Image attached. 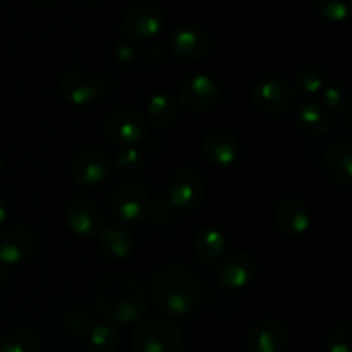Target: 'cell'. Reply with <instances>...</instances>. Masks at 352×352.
<instances>
[{
    "label": "cell",
    "instance_id": "d590c367",
    "mask_svg": "<svg viewBox=\"0 0 352 352\" xmlns=\"http://www.w3.org/2000/svg\"><path fill=\"white\" fill-rule=\"evenodd\" d=\"M9 278H10L9 270L6 268V265L0 263V289H2L7 282H9Z\"/></svg>",
    "mask_w": 352,
    "mask_h": 352
},
{
    "label": "cell",
    "instance_id": "ffe728a7",
    "mask_svg": "<svg viewBox=\"0 0 352 352\" xmlns=\"http://www.w3.org/2000/svg\"><path fill=\"white\" fill-rule=\"evenodd\" d=\"M227 237L217 227H203L196 232L192 241V251L196 260L205 265L220 263L226 256Z\"/></svg>",
    "mask_w": 352,
    "mask_h": 352
},
{
    "label": "cell",
    "instance_id": "f35d334b",
    "mask_svg": "<svg viewBox=\"0 0 352 352\" xmlns=\"http://www.w3.org/2000/svg\"><path fill=\"white\" fill-rule=\"evenodd\" d=\"M79 2H86V3H93V2H100V0H79Z\"/></svg>",
    "mask_w": 352,
    "mask_h": 352
},
{
    "label": "cell",
    "instance_id": "4dcf8cb0",
    "mask_svg": "<svg viewBox=\"0 0 352 352\" xmlns=\"http://www.w3.org/2000/svg\"><path fill=\"white\" fill-rule=\"evenodd\" d=\"M93 325L91 315L85 308H72L64 315V327L72 336H88Z\"/></svg>",
    "mask_w": 352,
    "mask_h": 352
},
{
    "label": "cell",
    "instance_id": "ba28073f",
    "mask_svg": "<svg viewBox=\"0 0 352 352\" xmlns=\"http://www.w3.org/2000/svg\"><path fill=\"white\" fill-rule=\"evenodd\" d=\"M150 203L146 184L133 177H126L116 184L110 192V208L122 222H138L143 219Z\"/></svg>",
    "mask_w": 352,
    "mask_h": 352
},
{
    "label": "cell",
    "instance_id": "603a6c76",
    "mask_svg": "<svg viewBox=\"0 0 352 352\" xmlns=\"http://www.w3.org/2000/svg\"><path fill=\"white\" fill-rule=\"evenodd\" d=\"M179 116L177 100L170 93H155L146 102V120L155 127H167Z\"/></svg>",
    "mask_w": 352,
    "mask_h": 352
},
{
    "label": "cell",
    "instance_id": "9a60e30c",
    "mask_svg": "<svg viewBox=\"0 0 352 352\" xmlns=\"http://www.w3.org/2000/svg\"><path fill=\"white\" fill-rule=\"evenodd\" d=\"M258 260L248 251H236L220 261L217 268V280L227 289H243L250 285L258 275Z\"/></svg>",
    "mask_w": 352,
    "mask_h": 352
},
{
    "label": "cell",
    "instance_id": "484cf974",
    "mask_svg": "<svg viewBox=\"0 0 352 352\" xmlns=\"http://www.w3.org/2000/svg\"><path fill=\"white\" fill-rule=\"evenodd\" d=\"M117 170L126 177H133V175L140 174L144 167V155L143 151L138 150L134 146H122L116 155L113 160Z\"/></svg>",
    "mask_w": 352,
    "mask_h": 352
},
{
    "label": "cell",
    "instance_id": "74e56055",
    "mask_svg": "<svg viewBox=\"0 0 352 352\" xmlns=\"http://www.w3.org/2000/svg\"><path fill=\"white\" fill-rule=\"evenodd\" d=\"M2 170H3V160L2 157H0V175H2Z\"/></svg>",
    "mask_w": 352,
    "mask_h": 352
},
{
    "label": "cell",
    "instance_id": "52a82bcc",
    "mask_svg": "<svg viewBox=\"0 0 352 352\" xmlns=\"http://www.w3.org/2000/svg\"><path fill=\"white\" fill-rule=\"evenodd\" d=\"M296 102V91L282 78H261L251 88V103L267 116H280L289 112Z\"/></svg>",
    "mask_w": 352,
    "mask_h": 352
},
{
    "label": "cell",
    "instance_id": "44dd1931",
    "mask_svg": "<svg viewBox=\"0 0 352 352\" xmlns=\"http://www.w3.org/2000/svg\"><path fill=\"white\" fill-rule=\"evenodd\" d=\"M100 253L109 261H124L133 254L134 239L129 230L110 223L100 230Z\"/></svg>",
    "mask_w": 352,
    "mask_h": 352
},
{
    "label": "cell",
    "instance_id": "5b68a950",
    "mask_svg": "<svg viewBox=\"0 0 352 352\" xmlns=\"http://www.w3.org/2000/svg\"><path fill=\"white\" fill-rule=\"evenodd\" d=\"M164 26V10L150 0H141L124 10L120 31L129 41H146L157 36Z\"/></svg>",
    "mask_w": 352,
    "mask_h": 352
},
{
    "label": "cell",
    "instance_id": "e575fe53",
    "mask_svg": "<svg viewBox=\"0 0 352 352\" xmlns=\"http://www.w3.org/2000/svg\"><path fill=\"white\" fill-rule=\"evenodd\" d=\"M7 217H9V206H7V203L0 198V227L6 223Z\"/></svg>",
    "mask_w": 352,
    "mask_h": 352
},
{
    "label": "cell",
    "instance_id": "3957f363",
    "mask_svg": "<svg viewBox=\"0 0 352 352\" xmlns=\"http://www.w3.org/2000/svg\"><path fill=\"white\" fill-rule=\"evenodd\" d=\"M134 352H182L184 336L174 320L150 316L133 329L129 336Z\"/></svg>",
    "mask_w": 352,
    "mask_h": 352
},
{
    "label": "cell",
    "instance_id": "f546056e",
    "mask_svg": "<svg viewBox=\"0 0 352 352\" xmlns=\"http://www.w3.org/2000/svg\"><path fill=\"white\" fill-rule=\"evenodd\" d=\"M352 342V325L351 323L344 322L339 325L333 327L329 332L325 340L327 352H352L351 349Z\"/></svg>",
    "mask_w": 352,
    "mask_h": 352
},
{
    "label": "cell",
    "instance_id": "4fadbf2b",
    "mask_svg": "<svg viewBox=\"0 0 352 352\" xmlns=\"http://www.w3.org/2000/svg\"><path fill=\"white\" fill-rule=\"evenodd\" d=\"M64 219L69 230L74 236L85 237V239L98 236L100 230L103 229L102 210L89 198L79 196V198L71 199L65 206Z\"/></svg>",
    "mask_w": 352,
    "mask_h": 352
},
{
    "label": "cell",
    "instance_id": "1f68e13d",
    "mask_svg": "<svg viewBox=\"0 0 352 352\" xmlns=\"http://www.w3.org/2000/svg\"><path fill=\"white\" fill-rule=\"evenodd\" d=\"M112 58L120 69H134L140 60V54H138V48L134 47L133 41L122 40L113 45Z\"/></svg>",
    "mask_w": 352,
    "mask_h": 352
},
{
    "label": "cell",
    "instance_id": "cb8c5ba5",
    "mask_svg": "<svg viewBox=\"0 0 352 352\" xmlns=\"http://www.w3.org/2000/svg\"><path fill=\"white\" fill-rule=\"evenodd\" d=\"M88 342L91 352H117L120 346L119 330L109 322L95 323L88 332Z\"/></svg>",
    "mask_w": 352,
    "mask_h": 352
},
{
    "label": "cell",
    "instance_id": "f1b7e54d",
    "mask_svg": "<svg viewBox=\"0 0 352 352\" xmlns=\"http://www.w3.org/2000/svg\"><path fill=\"white\" fill-rule=\"evenodd\" d=\"M316 9L323 19L330 23H344L351 16L352 0H316Z\"/></svg>",
    "mask_w": 352,
    "mask_h": 352
},
{
    "label": "cell",
    "instance_id": "8fae6325",
    "mask_svg": "<svg viewBox=\"0 0 352 352\" xmlns=\"http://www.w3.org/2000/svg\"><path fill=\"white\" fill-rule=\"evenodd\" d=\"M105 78L95 72L72 69L60 78L58 91L62 98L74 107H86L105 91Z\"/></svg>",
    "mask_w": 352,
    "mask_h": 352
},
{
    "label": "cell",
    "instance_id": "83f0119b",
    "mask_svg": "<svg viewBox=\"0 0 352 352\" xmlns=\"http://www.w3.org/2000/svg\"><path fill=\"white\" fill-rule=\"evenodd\" d=\"M322 96L323 107L329 110H333L337 113H342V116L349 117L351 116V107H349V96H347L346 89L339 85H325L320 91Z\"/></svg>",
    "mask_w": 352,
    "mask_h": 352
},
{
    "label": "cell",
    "instance_id": "ac0fdd59",
    "mask_svg": "<svg viewBox=\"0 0 352 352\" xmlns=\"http://www.w3.org/2000/svg\"><path fill=\"white\" fill-rule=\"evenodd\" d=\"M289 330L280 320L265 318L254 323L246 337L250 352H282L287 346Z\"/></svg>",
    "mask_w": 352,
    "mask_h": 352
},
{
    "label": "cell",
    "instance_id": "30bf717a",
    "mask_svg": "<svg viewBox=\"0 0 352 352\" xmlns=\"http://www.w3.org/2000/svg\"><path fill=\"white\" fill-rule=\"evenodd\" d=\"M179 102L189 112H212L222 102V89L212 76L192 74L179 85Z\"/></svg>",
    "mask_w": 352,
    "mask_h": 352
},
{
    "label": "cell",
    "instance_id": "8d00e7d4",
    "mask_svg": "<svg viewBox=\"0 0 352 352\" xmlns=\"http://www.w3.org/2000/svg\"><path fill=\"white\" fill-rule=\"evenodd\" d=\"M33 3H36V6H48V3H52L54 0H31Z\"/></svg>",
    "mask_w": 352,
    "mask_h": 352
},
{
    "label": "cell",
    "instance_id": "e0dca14e",
    "mask_svg": "<svg viewBox=\"0 0 352 352\" xmlns=\"http://www.w3.org/2000/svg\"><path fill=\"white\" fill-rule=\"evenodd\" d=\"M274 222L285 236L299 237L305 236L311 227V215L302 199L285 198L275 205Z\"/></svg>",
    "mask_w": 352,
    "mask_h": 352
},
{
    "label": "cell",
    "instance_id": "7a4b0ae2",
    "mask_svg": "<svg viewBox=\"0 0 352 352\" xmlns=\"http://www.w3.org/2000/svg\"><path fill=\"white\" fill-rule=\"evenodd\" d=\"M95 306L112 325H129L143 318L148 308V292L129 274L105 275L95 285Z\"/></svg>",
    "mask_w": 352,
    "mask_h": 352
},
{
    "label": "cell",
    "instance_id": "d6a6232c",
    "mask_svg": "<svg viewBox=\"0 0 352 352\" xmlns=\"http://www.w3.org/2000/svg\"><path fill=\"white\" fill-rule=\"evenodd\" d=\"M172 205L167 198H158L150 199L146 206V212H144V217H146L148 222L155 223V226H165V223L170 222L172 219Z\"/></svg>",
    "mask_w": 352,
    "mask_h": 352
},
{
    "label": "cell",
    "instance_id": "2e32d148",
    "mask_svg": "<svg viewBox=\"0 0 352 352\" xmlns=\"http://www.w3.org/2000/svg\"><path fill=\"white\" fill-rule=\"evenodd\" d=\"M201 155L213 167H232L241 158V143L229 131L212 129L203 136Z\"/></svg>",
    "mask_w": 352,
    "mask_h": 352
},
{
    "label": "cell",
    "instance_id": "d6986e66",
    "mask_svg": "<svg viewBox=\"0 0 352 352\" xmlns=\"http://www.w3.org/2000/svg\"><path fill=\"white\" fill-rule=\"evenodd\" d=\"M322 165L332 181L349 186L352 182V141L344 138L330 143L323 151Z\"/></svg>",
    "mask_w": 352,
    "mask_h": 352
},
{
    "label": "cell",
    "instance_id": "277c9868",
    "mask_svg": "<svg viewBox=\"0 0 352 352\" xmlns=\"http://www.w3.org/2000/svg\"><path fill=\"white\" fill-rule=\"evenodd\" d=\"M208 192V184L201 170L195 167H181L168 181V201L172 208L192 212L203 205Z\"/></svg>",
    "mask_w": 352,
    "mask_h": 352
},
{
    "label": "cell",
    "instance_id": "4316f807",
    "mask_svg": "<svg viewBox=\"0 0 352 352\" xmlns=\"http://www.w3.org/2000/svg\"><path fill=\"white\" fill-rule=\"evenodd\" d=\"M296 86L302 95H318L325 86V72L318 65H305L296 74Z\"/></svg>",
    "mask_w": 352,
    "mask_h": 352
},
{
    "label": "cell",
    "instance_id": "9c48e42d",
    "mask_svg": "<svg viewBox=\"0 0 352 352\" xmlns=\"http://www.w3.org/2000/svg\"><path fill=\"white\" fill-rule=\"evenodd\" d=\"M107 138L119 146H133L148 134V120L136 107H119L105 119Z\"/></svg>",
    "mask_w": 352,
    "mask_h": 352
},
{
    "label": "cell",
    "instance_id": "8992f818",
    "mask_svg": "<svg viewBox=\"0 0 352 352\" xmlns=\"http://www.w3.org/2000/svg\"><path fill=\"white\" fill-rule=\"evenodd\" d=\"M113 160L107 150L98 144H91L74 155L71 162V177L82 188H95L110 177Z\"/></svg>",
    "mask_w": 352,
    "mask_h": 352
},
{
    "label": "cell",
    "instance_id": "5bb4252c",
    "mask_svg": "<svg viewBox=\"0 0 352 352\" xmlns=\"http://www.w3.org/2000/svg\"><path fill=\"white\" fill-rule=\"evenodd\" d=\"M36 253L34 234L24 226H9L0 229V263L21 265Z\"/></svg>",
    "mask_w": 352,
    "mask_h": 352
},
{
    "label": "cell",
    "instance_id": "6da1fadb",
    "mask_svg": "<svg viewBox=\"0 0 352 352\" xmlns=\"http://www.w3.org/2000/svg\"><path fill=\"white\" fill-rule=\"evenodd\" d=\"M146 292L155 308L172 316L195 315L205 299V285L199 275L181 263L165 265L155 272Z\"/></svg>",
    "mask_w": 352,
    "mask_h": 352
},
{
    "label": "cell",
    "instance_id": "d4e9b609",
    "mask_svg": "<svg viewBox=\"0 0 352 352\" xmlns=\"http://www.w3.org/2000/svg\"><path fill=\"white\" fill-rule=\"evenodd\" d=\"M40 337L30 329H14L0 340V352H38Z\"/></svg>",
    "mask_w": 352,
    "mask_h": 352
},
{
    "label": "cell",
    "instance_id": "836d02e7",
    "mask_svg": "<svg viewBox=\"0 0 352 352\" xmlns=\"http://www.w3.org/2000/svg\"><path fill=\"white\" fill-rule=\"evenodd\" d=\"M170 48L167 45L157 43L148 52V60L153 65H165L168 62V58H170Z\"/></svg>",
    "mask_w": 352,
    "mask_h": 352
},
{
    "label": "cell",
    "instance_id": "7402d4cb",
    "mask_svg": "<svg viewBox=\"0 0 352 352\" xmlns=\"http://www.w3.org/2000/svg\"><path fill=\"white\" fill-rule=\"evenodd\" d=\"M294 119L299 129L309 136H322L332 127V117L329 110L315 102H302L296 109Z\"/></svg>",
    "mask_w": 352,
    "mask_h": 352
},
{
    "label": "cell",
    "instance_id": "7c38bea8",
    "mask_svg": "<svg viewBox=\"0 0 352 352\" xmlns=\"http://www.w3.org/2000/svg\"><path fill=\"white\" fill-rule=\"evenodd\" d=\"M168 48L175 58L192 64L208 55L212 41L203 28L196 26V24H182L172 33Z\"/></svg>",
    "mask_w": 352,
    "mask_h": 352
}]
</instances>
